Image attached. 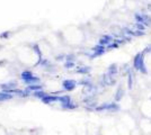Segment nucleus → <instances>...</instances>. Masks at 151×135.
I'll list each match as a JSON object with an SVG mask.
<instances>
[{
	"label": "nucleus",
	"instance_id": "f257e3e1",
	"mask_svg": "<svg viewBox=\"0 0 151 135\" xmlns=\"http://www.w3.org/2000/svg\"><path fill=\"white\" fill-rule=\"evenodd\" d=\"M144 53L143 52H139L134 55L133 58V69L141 72L142 74H147L148 73V68L145 65V60H144Z\"/></svg>",
	"mask_w": 151,
	"mask_h": 135
},
{
	"label": "nucleus",
	"instance_id": "f03ea898",
	"mask_svg": "<svg viewBox=\"0 0 151 135\" xmlns=\"http://www.w3.org/2000/svg\"><path fill=\"white\" fill-rule=\"evenodd\" d=\"M20 80L26 84V86H30V84H35V83H41V79L40 77H37L33 73V71L30 70H24L20 73Z\"/></svg>",
	"mask_w": 151,
	"mask_h": 135
},
{
	"label": "nucleus",
	"instance_id": "7ed1b4c3",
	"mask_svg": "<svg viewBox=\"0 0 151 135\" xmlns=\"http://www.w3.org/2000/svg\"><path fill=\"white\" fill-rule=\"evenodd\" d=\"M121 110V106L118 105V102L116 101H111V102H104L100 104L95 108V112L97 113H103V112H111V113H117Z\"/></svg>",
	"mask_w": 151,
	"mask_h": 135
},
{
	"label": "nucleus",
	"instance_id": "20e7f679",
	"mask_svg": "<svg viewBox=\"0 0 151 135\" xmlns=\"http://www.w3.org/2000/svg\"><path fill=\"white\" fill-rule=\"evenodd\" d=\"M106 52H107L106 46H103V45L97 44V45H95V46L90 50V52H89L87 55L89 56V59H96V58H99V56L104 55Z\"/></svg>",
	"mask_w": 151,
	"mask_h": 135
},
{
	"label": "nucleus",
	"instance_id": "39448f33",
	"mask_svg": "<svg viewBox=\"0 0 151 135\" xmlns=\"http://www.w3.org/2000/svg\"><path fill=\"white\" fill-rule=\"evenodd\" d=\"M134 19L135 22L141 23L145 25L147 27H151V16L148 14H143V12H135L134 14Z\"/></svg>",
	"mask_w": 151,
	"mask_h": 135
},
{
	"label": "nucleus",
	"instance_id": "423d86ee",
	"mask_svg": "<svg viewBox=\"0 0 151 135\" xmlns=\"http://www.w3.org/2000/svg\"><path fill=\"white\" fill-rule=\"evenodd\" d=\"M117 77H113L111 74H108V73H104L102 78H100V84L102 86H106V87H113L116 84L117 82Z\"/></svg>",
	"mask_w": 151,
	"mask_h": 135
},
{
	"label": "nucleus",
	"instance_id": "0eeeda50",
	"mask_svg": "<svg viewBox=\"0 0 151 135\" xmlns=\"http://www.w3.org/2000/svg\"><path fill=\"white\" fill-rule=\"evenodd\" d=\"M77 86H78V82L76 80H73V79H66V80H63L62 83H61L62 90L66 92L73 91L74 89L77 88Z\"/></svg>",
	"mask_w": 151,
	"mask_h": 135
},
{
	"label": "nucleus",
	"instance_id": "6e6552de",
	"mask_svg": "<svg viewBox=\"0 0 151 135\" xmlns=\"http://www.w3.org/2000/svg\"><path fill=\"white\" fill-rule=\"evenodd\" d=\"M59 96L60 95H53V94H48L44 98L41 99V101L43 102L44 105H53L59 102Z\"/></svg>",
	"mask_w": 151,
	"mask_h": 135
},
{
	"label": "nucleus",
	"instance_id": "1a4fd4ad",
	"mask_svg": "<svg viewBox=\"0 0 151 135\" xmlns=\"http://www.w3.org/2000/svg\"><path fill=\"white\" fill-rule=\"evenodd\" d=\"M18 83H17V81H8V82H4V83H0V90H2V91H9L11 89H15L17 88Z\"/></svg>",
	"mask_w": 151,
	"mask_h": 135
},
{
	"label": "nucleus",
	"instance_id": "9d476101",
	"mask_svg": "<svg viewBox=\"0 0 151 135\" xmlns=\"http://www.w3.org/2000/svg\"><path fill=\"white\" fill-rule=\"evenodd\" d=\"M112 42H114V36L113 35H108V34H105L99 38L98 41V44L99 45H103V46H107L109 45Z\"/></svg>",
	"mask_w": 151,
	"mask_h": 135
},
{
	"label": "nucleus",
	"instance_id": "9b49d317",
	"mask_svg": "<svg viewBox=\"0 0 151 135\" xmlns=\"http://www.w3.org/2000/svg\"><path fill=\"white\" fill-rule=\"evenodd\" d=\"M74 71H76V73H78V74L88 76V74H90V72H91V68L88 65H78V66H76Z\"/></svg>",
	"mask_w": 151,
	"mask_h": 135
},
{
	"label": "nucleus",
	"instance_id": "f8f14e48",
	"mask_svg": "<svg viewBox=\"0 0 151 135\" xmlns=\"http://www.w3.org/2000/svg\"><path fill=\"white\" fill-rule=\"evenodd\" d=\"M124 95H125L124 88L122 87V86H118L117 89H116V92H115V95H114V101L116 102L121 101L122 99H123V97H124Z\"/></svg>",
	"mask_w": 151,
	"mask_h": 135
},
{
	"label": "nucleus",
	"instance_id": "ddd939ff",
	"mask_svg": "<svg viewBox=\"0 0 151 135\" xmlns=\"http://www.w3.org/2000/svg\"><path fill=\"white\" fill-rule=\"evenodd\" d=\"M106 72L108 73V74L113 76V77H117L118 72H120V68H118V65L116 64V63H112V64L108 65Z\"/></svg>",
	"mask_w": 151,
	"mask_h": 135
},
{
	"label": "nucleus",
	"instance_id": "4468645a",
	"mask_svg": "<svg viewBox=\"0 0 151 135\" xmlns=\"http://www.w3.org/2000/svg\"><path fill=\"white\" fill-rule=\"evenodd\" d=\"M60 107H61V109H63V110H74L79 107V105H78L77 102H74L73 100H71L70 102H68L66 105H61Z\"/></svg>",
	"mask_w": 151,
	"mask_h": 135
},
{
	"label": "nucleus",
	"instance_id": "2eb2a0df",
	"mask_svg": "<svg viewBox=\"0 0 151 135\" xmlns=\"http://www.w3.org/2000/svg\"><path fill=\"white\" fill-rule=\"evenodd\" d=\"M14 97H15V96L11 95V94H9V92L0 90V102H2V101H9V100H11Z\"/></svg>",
	"mask_w": 151,
	"mask_h": 135
},
{
	"label": "nucleus",
	"instance_id": "dca6fc26",
	"mask_svg": "<svg viewBox=\"0 0 151 135\" xmlns=\"http://www.w3.org/2000/svg\"><path fill=\"white\" fill-rule=\"evenodd\" d=\"M27 91L30 92H35V91H38V90H42L43 89V84L41 83H35V84H30V86H27V87L25 88Z\"/></svg>",
	"mask_w": 151,
	"mask_h": 135
},
{
	"label": "nucleus",
	"instance_id": "f3484780",
	"mask_svg": "<svg viewBox=\"0 0 151 135\" xmlns=\"http://www.w3.org/2000/svg\"><path fill=\"white\" fill-rule=\"evenodd\" d=\"M71 100H72V98H71L70 95H60L59 96L60 106H61V105H66V104H68V102H70Z\"/></svg>",
	"mask_w": 151,
	"mask_h": 135
},
{
	"label": "nucleus",
	"instance_id": "a211bd4d",
	"mask_svg": "<svg viewBox=\"0 0 151 135\" xmlns=\"http://www.w3.org/2000/svg\"><path fill=\"white\" fill-rule=\"evenodd\" d=\"M92 83V80L91 78H90V76H86V77H84L81 80L78 81V84H80V86H82V87H86V86H89V84Z\"/></svg>",
	"mask_w": 151,
	"mask_h": 135
},
{
	"label": "nucleus",
	"instance_id": "6ab92c4d",
	"mask_svg": "<svg viewBox=\"0 0 151 135\" xmlns=\"http://www.w3.org/2000/svg\"><path fill=\"white\" fill-rule=\"evenodd\" d=\"M30 47H32V50H33V52L35 53V54L38 56V58H42V51H41L40 48V45L36 43H33L30 44Z\"/></svg>",
	"mask_w": 151,
	"mask_h": 135
},
{
	"label": "nucleus",
	"instance_id": "aec40b11",
	"mask_svg": "<svg viewBox=\"0 0 151 135\" xmlns=\"http://www.w3.org/2000/svg\"><path fill=\"white\" fill-rule=\"evenodd\" d=\"M48 95V92L45 91L44 89H42V90H38V91H35V92H33V97H35V98H37V99H42V98H44L45 96Z\"/></svg>",
	"mask_w": 151,
	"mask_h": 135
},
{
	"label": "nucleus",
	"instance_id": "412c9836",
	"mask_svg": "<svg viewBox=\"0 0 151 135\" xmlns=\"http://www.w3.org/2000/svg\"><path fill=\"white\" fill-rule=\"evenodd\" d=\"M133 73H132V70L130 71L129 73H127V76H126V78H127V88L129 89H132L133 88Z\"/></svg>",
	"mask_w": 151,
	"mask_h": 135
},
{
	"label": "nucleus",
	"instance_id": "4be33fe9",
	"mask_svg": "<svg viewBox=\"0 0 151 135\" xmlns=\"http://www.w3.org/2000/svg\"><path fill=\"white\" fill-rule=\"evenodd\" d=\"M63 66H64V69H73V68H76V62L74 61H64V63H63Z\"/></svg>",
	"mask_w": 151,
	"mask_h": 135
},
{
	"label": "nucleus",
	"instance_id": "5701e85b",
	"mask_svg": "<svg viewBox=\"0 0 151 135\" xmlns=\"http://www.w3.org/2000/svg\"><path fill=\"white\" fill-rule=\"evenodd\" d=\"M133 26H134V29H138V30H143V32H145V28H147V26H145V25L141 24V23H138V22L134 23Z\"/></svg>",
	"mask_w": 151,
	"mask_h": 135
},
{
	"label": "nucleus",
	"instance_id": "b1692460",
	"mask_svg": "<svg viewBox=\"0 0 151 135\" xmlns=\"http://www.w3.org/2000/svg\"><path fill=\"white\" fill-rule=\"evenodd\" d=\"M121 46L120 44H117L116 42H112L109 45H107L106 48H107V51H112V50H116V48H118Z\"/></svg>",
	"mask_w": 151,
	"mask_h": 135
},
{
	"label": "nucleus",
	"instance_id": "393cba45",
	"mask_svg": "<svg viewBox=\"0 0 151 135\" xmlns=\"http://www.w3.org/2000/svg\"><path fill=\"white\" fill-rule=\"evenodd\" d=\"M143 35H145V32H143V30L134 29V32H133V37H140V36H143Z\"/></svg>",
	"mask_w": 151,
	"mask_h": 135
},
{
	"label": "nucleus",
	"instance_id": "a878e982",
	"mask_svg": "<svg viewBox=\"0 0 151 135\" xmlns=\"http://www.w3.org/2000/svg\"><path fill=\"white\" fill-rule=\"evenodd\" d=\"M66 61H74V62H76V55L74 54H66Z\"/></svg>",
	"mask_w": 151,
	"mask_h": 135
},
{
	"label": "nucleus",
	"instance_id": "bb28decb",
	"mask_svg": "<svg viewBox=\"0 0 151 135\" xmlns=\"http://www.w3.org/2000/svg\"><path fill=\"white\" fill-rule=\"evenodd\" d=\"M66 54H58L55 56V60L56 61H66Z\"/></svg>",
	"mask_w": 151,
	"mask_h": 135
},
{
	"label": "nucleus",
	"instance_id": "cd10ccee",
	"mask_svg": "<svg viewBox=\"0 0 151 135\" xmlns=\"http://www.w3.org/2000/svg\"><path fill=\"white\" fill-rule=\"evenodd\" d=\"M142 52H143L144 54H148V53H150V54H151V45H148L147 47L144 48Z\"/></svg>",
	"mask_w": 151,
	"mask_h": 135
},
{
	"label": "nucleus",
	"instance_id": "c85d7f7f",
	"mask_svg": "<svg viewBox=\"0 0 151 135\" xmlns=\"http://www.w3.org/2000/svg\"><path fill=\"white\" fill-rule=\"evenodd\" d=\"M8 36H9V32H7L6 34H4V33H2L1 35H0V37H1V38H7Z\"/></svg>",
	"mask_w": 151,
	"mask_h": 135
},
{
	"label": "nucleus",
	"instance_id": "c756f323",
	"mask_svg": "<svg viewBox=\"0 0 151 135\" xmlns=\"http://www.w3.org/2000/svg\"><path fill=\"white\" fill-rule=\"evenodd\" d=\"M148 9H149V10L151 11V4H149V5H148Z\"/></svg>",
	"mask_w": 151,
	"mask_h": 135
}]
</instances>
